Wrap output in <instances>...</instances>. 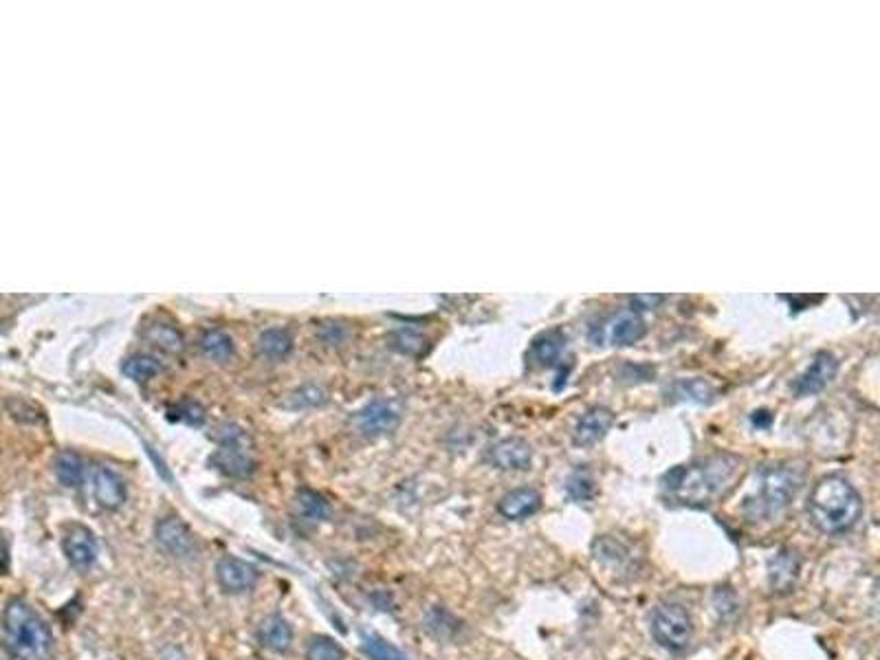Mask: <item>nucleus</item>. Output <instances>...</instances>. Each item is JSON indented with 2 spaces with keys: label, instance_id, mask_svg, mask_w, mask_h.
<instances>
[{
  "label": "nucleus",
  "instance_id": "obj_1",
  "mask_svg": "<svg viewBox=\"0 0 880 660\" xmlns=\"http://www.w3.org/2000/svg\"><path fill=\"white\" fill-rule=\"evenodd\" d=\"M742 475V461L731 453H715L692 464H681L663 478V489L672 500L687 506H709L733 489Z\"/></svg>",
  "mask_w": 880,
  "mask_h": 660
},
{
  "label": "nucleus",
  "instance_id": "obj_2",
  "mask_svg": "<svg viewBox=\"0 0 880 660\" xmlns=\"http://www.w3.org/2000/svg\"><path fill=\"white\" fill-rule=\"evenodd\" d=\"M810 522L825 535H843L858 524L863 498L854 484L841 475H825L814 484L808 498Z\"/></svg>",
  "mask_w": 880,
  "mask_h": 660
},
{
  "label": "nucleus",
  "instance_id": "obj_3",
  "mask_svg": "<svg viewBox=\"0 0 880 660\" xmlns=\"http://www.w3.org/2000/svg\"><path fill=\"white\" fill-rule=\"evenodd\" d=\"M3 645L14 660H49L54 634L27 601L12 599L3 612Z\"/></svg>",
  "mask_w": 880,
  "mask_h": 660
},
{
  "label": "nucleus",
  "instance_id": "obj_4",
  "mask_svg": "<svg viewBox=\"0 0 880 660\" xmlns=\"http://www.w3.org/2000/svg\"><path fill=\"white\" fill-rule=\"evenodd\" d=\"M804 484V469L797 464L782 462L766 467L760 473V489L755 498L746 500L744 513L751 522L773 520L788 509L797 491Z\"/></svg>",
  "mask_w": 880,
  "mask_h": 660
},
{
  "label": "nucleus",
  "instance_id": "obj_5",
  "mask_svg": "<svg viewBox=\"0 0 880 660\" xmlns=\"http://www.w3.org/2000/svg\"><path fill=\"white\" fill-rule=\"evenodd\" d=\"M653 641L667 652L681 654L693 641V619L683 604H661L652 614Z\"/></svg>",
  "mask_w": 880,
  "mask_h": 660
},
{
  "label": "nucleus",
  "instance_id": "obj_6",
  "mask_svg": "<svg viewBox=\"0 0 880 660\" xmlns=\"http://www.w3.org/2000/svg\"><path fill=\"white\" fill-rule=\"evenodd\" d=\"M403 403L399 399H377L355 416V430L363 436H383L399 427Z\"/></svg>",
  "mask_w": 880,
  "mask_h": 660
},
{
  "label": "nucleus",
  "instance_id": "obj_7",
  "mask_svg": "<svg viewBox=\"0 0 880 660\" xmlns=\"http://www.w3.org/2000/svg\"><path fill=\"white\" fill-rule=\"evenodd\" d=\"M155 542L172 559H187L197 553V537L181 517H163L157 522Z\"/></svg>",
  "mask_w": 880,
  "mask_h": 660
},
{
  "label": "nucleus",
  "instance_id": "obj_8",
  "mask_svg": "<svg viewBox=\"0 0 880 660\" xmlns=\"http://www.w3.org/2000/svg\"><path fill=\"white\" fill-rule=\"evenodd\" d=\"M62 548H65L68 564L76 570H88L99 557V543L95 540V533L82 524H71L66 528L65 537H62Z\"/></svg>",
  "mask_w": 880,
  "mask_h": 660
},
{
  "label": "nucleus",
  "instance_id": "obj_9",
  "mask_svg": "<svg viewBox=\"0 0 880 660\" xmlns=\"http://www.w3.org/2000/svg\"><path fill=\"white\" fill-rule=\"evenodd\" d=\"M801 574V554L794 548H779L768 562V588L773 594H790Z\"/></svg>",
  "mask_w": 880,
  "mask_h": 660
},
{
  "label": "nucleus",
  "instance_id": "obj_10",
  "mask_svg": "<svg viewBox=\"0 0 880 660\" xmlns=\"http://www.w3.org/2000/svg\"><path fill=\"white\" fill-rule=\"evenodd\" d=\"M216 581L228 594L249 593L258 584V570L249 562L238 557H220L216 564Z\"/></svg>",
  "mask_w": 880,
  "mask_h": 660
},
{
  "label": "nucleus",
  "instance_id": "obj_11",
  "mask_svg": "<svg viewBox=\"0 0 880 660\" xmlns=\"http://www.w3.org/2000/svg\"><path fill=\"white\" fill-rule=\"evenodd\" d=\"M487 461L502 472H524L533 462V449L521 438H504L489 447Z\"/></svg>",
  "mask_w": 880,
  "mask_h": 660
},
{
  "label": "nucleus",
  "instance_id": "obj_12",
  "mask_svg": "<svg viewBox=\"0 0 880 660\" xmlns=\"http://www.w3.org/2000/svg\"><path fill=\"white\" fill-rule=\"evenodd\" d=\"M836 370H839V361H836V357L827 350L819 352V355H814L813 363H810L808 370H805V372L801 374L797 381H794V385H793L794 394H797V396H813L816 392H821V390H824L825 385L836 377Z\"/></svg>",
  "mask_w": 880,
  "mask_h": 660
},
{
  "label": "nucleus",
  "instance_id": "obj_13",
  "mask_svg": "<svg viewBox=\"0 0 880 660\" xmlns=\"http://www.w3.org/2000/svg\"><path fill=\"white\" fill-rule=\"evenodd\" d=\"M251 442H228L216 449L212 464L231 478H249L256 472L254 458L249 456Z\"/></svg>",
  "mask_w": 880,
  "mask_h": 660
},
{
  "label": "nucleus",
  "instance_id": "obj_14",
  "mask_svg": "<svg viewBox=\"0 0 880 660\" xmlns=\"http://www.w3.org/2000/svg\"><path fill=\"white\" fill-rule=\"evenodd\" d=\"M93 493L97 504L106 511H119L128 498L124 480L106 467H97L93 472Z\"/></svg>",
  "mask_w": 880,
  "mask_h": 660
},
{
  "label": "nucleus",
  "instance_id": "obj_15",
  "mask_svg": "<svg viewBox=\"0 0 880 660\" xmlns=\"http://www.w3.org/2000/svg\"><path fill=\"white\" fill-rule=\"evenodd\" d=\"M612 422H614V414L608 408L588 410L586 414L579 419L577 427H574V445L579 447L597 445L601 438L608 434Z\"/></svg>",
  "mask_w": 880,
  "mask_h": 660
},
{
  "label": "nucleus",
  "instance_id": "obj_16",
  "mask_svg": "<svg viewBox=\"0 0 880 660\" xmlns=\"http://www.w3.org/2000/svg\"><path fill=\"white\" fill-rule=\"evenodd\" d=\"M540 509H541V495L531 487L509 491V493L498 502L500 515L515 522L535 515Z\"/></svg>",
  "mask_w": 880,
  "mask_h": 660
},
{
  "label": "nucleus",
  "instance_id": "obj_17",
  "mask_svg": "<svg viewBox=\"0 0 880 660\" xmlns=\"http://www.w3.org/2000/svg\"><path fill=\"white\" fill-rule=\"evenodd\" d=\"M258 636H260V643L267 649H271L276 654H284L288 652V647L293 643V627L282 614H268L258 625Z\"/></svg>",
  "mask_w": 880,
  "mask_h": 660
},
{
  "label": "nucleus",
  "instance_id": "obj_18",
  "mask_svg": "<svg viewBox=\"0 0 880 660\" xmlns=\"http://www.w3.org/2000/svg\"><path fill=\"white\" fill-rule=\"evenodd\" d=\"M645 335V321L634 310H623L608 324V340L614 346H634Z\"/></svg>",
  "mask_w": 880,
  "mask_h": 660
},
{
  "label": "nucleus",
  "instance_id": "obj_19",
  "mask_svg": "<svg viewBox=\"0 0 880 660\" xmlns=\"http://www.w3.org/2000/svg\"><path fill=\"white\" fill-rule=\"evenodd\" d=\"M594 562L603 564L608 568H623L632 559L630 546L614 535H601L592 542Z\"/></svg>",
  "mask_w": 880,
  "mask_h": 660
},
{
  "label": "nucleus",
  "instance_id": "obj_20",
  "mask_svg": "<svg viewBox=\"0 0 880 660\" xmlns=\"http://www.w3.org/2000/svg\"><path fill=\"white\" fill-rule=\"evenodd\" d=\"M667 396L672 401H687V403L707 405L715 399L713 385L704 379H681L667 390Z\"/></svg>",
  "mask_w": 880,
  "mask_h": 660
},
{
  "label": "nucleus",
  "instance_id": "obj_21",
  "mask_svg": "<svg viewBox=\"0 0 880 660\" xmlns=\"http://www.w3.org/2000/svg\"><path fill=\"white\" fill-rule=\"evenodd\" d=\"M563 350H566V337H563L560 330H551V332H544V335H540L533 341V346H531V357H533L540 366L551 368L560 363Z\"/></svg>",
  "mask_w": 880,
  "mask_h": 660
},
{
  "label": "nucleus",
  "instance_id": "obj_22",
  "mask_svg": "<svg viewBox=\"0 0 880 660\" xmlns=\"http://www.w3.org/2000/svg\"><path fill=\"white\" fill-rule=\"evenodd\" d=\"M293 504H295V511H298V515L309 522H326L330 517V513H333V511H330L329 500L310 489H299L298 493H295Z\"/></svg>",
  "mask_w": 880,
  "mask_h": 660
},
{
  "label": "nucleus",
  "instance_id": "obj_23",
  "mask_svg": "<svg viewBox=\"0 0 880 660\" xmlns=\"http://www.w3.org/2000/svg\"><path fill=\"white\" fill-rule=\"evenodd\" d=\"M56 475L68 489L80 487L84 480V461L76 452H60L56 458Z\"/></svg>",
  "mask_w": 880,
  "mask_h": 660
},
{
  "label": "nucleus",
  "instance_id": "obj_24",
  "mask_svg": "<svg viewBox=\"0 0 880 660\" xmlns=\"http://www.w3.org/2000/svg\"><path fill=\"white\" fill-rule=\"evenodd\" d=\"M200 348H203L205 355H207L216 363L229 361V359L234 357V350H236L234 340H231L228 332H223V330L205 332L203 340H200Z\"/></svg>",
  "mask_w": 880,
  "mask_h": 660
},
{
  "label": "nucleus",
  "instance_id": "obj_25",
  "mask_svg": "<svg viewBox=\"0 0 880 660\" xmlns=\"http://www.w3.org/2000/svg\"><path fill=\"white\" fill-rule=\"evenodd\" d=\"M293 350V337L284 329L265 330L260 337V352L273 361H280Z\"/></svg>",
  "mask_w": 880,
  "mask_h": 660
},
{
  "label": "nucleus",
  "instance_id": "obj_26",
  "mask_svg": "<svg viewBox=\"0 0 880 660\" xmlns=\"http://www.w3.org/2000/svg\"><path fill=\"white\" fill-rule=\"evenodd\" d=\"M346 649L330 636H315L309 641L307 660H346Z\"/></svg>",
  "mask_w": 880,
  "mask_h": 660
},
{
  "label": "nucleus",
  "instance_id": "obj_27",
  "mask_svg": "<svg viewBox=\"0 0 880 660\" xmlns=\"http://www.w3.org/2000/svg\"><path fill=\"white\" fill-rule=\"evenodd\" d=\"M147 337H150V341L155 346L170 352V355H177V352L183 350V335L170 324H155L147 330Z\"/></svg>",
  "mask_w": 880,
  "mask_h": 660
},
{
  "label": "nucleus",
  "instance_id": "obj_28",
  "mask_svg": "<svg viewBox=\"0 0 880 660\" xmlns=\"http://www.w3.org/2000/svg\"><path fill=\"white\" fill-rule=\"evenodd\" d=\"M363 649L372 660H410L403 652H399L397 647L389 645L381 636H374V634L363 636Z\"/></svg>",
  "mask_w": 880,
  "mask_h": 660
},
{
  "label": "nucleus",
  "instance_id": "obj_29",
  "mask_svg": "<svg viewBox=\"0 0 880 660\" xmlns=\"http://www.w3.org/2000/svg\"><path fill=\"white\" fill-rule=\"evenodd\" d=\"M159 361L152 357H133L124 363V374L128 379H135V381H147V379L157 377L159 374Z\"/></svg>",
  "mask_w": 880,
  "mask_h": 660
},
{
  "label": "nucleus",
  "instance_id": "obj_30",
  "mask_svg": "<svg viewBox=\"0 0 880 660\" xmlns=\"http://www.w3.org/2000/svg\"><path fill=\"white\" fill-rule=\"evenodd\" d=\"M566 491L572 500L586 502L590 498H594V493H597V487H594L592 475H590L586 469H577V472H574L571 478H568Z\"/></svg>",
  "mask_w": 880,
  "mask_h": 660
},
{
  "label": "nucleus",
  "instance_id": "obj_31",
  "mask_svg": "<svg viewBox=\"0 0 880 660\" xmlns=\"http://www.w3.org/2000/svg\"><path fill=\"white\" fill-rule=\"evenodd\" d=\"M713 605L715 612H718L720 619H731V616L737 614V596L731 588H718L713 594Z\"/></svg>",
  "mask_w": 880,
  "mask_h": 660
},
{
  "label": "nucleus",
  "instance_id": "obj_32",
  "mask_svg": "<svg viewBox=\"0 0 880 660\" xmlns=\"http://www.w3.org/2000/svg\"><path fill=\"white\" fill-rule=\"evenodd\" d=\"M326 401V392L319 390L318 385H307V388L298 390L291 394V408H318Z\"/></svg>",
  "mask_w": 880,
  "mask_h": 660
},
{
  "label": "nucleus",
  "instance_id": "obj_33",
  "mask_svg": "<svg viewBox=\"0 0 880 660\" xmlns=\"http://www.w3.org/2000/svg\"><path fill=\"white\" fill-rule=\"evenodd\" d=\"M318 337H319V341L324 343V346L339 348L341 343H346V340H348V329H346L344 324H337V321H330V324L319 326Z\"/></svg>",
  "mask_w": 880,
  "mask_h": 660
},
{
  "label": "nucleus",
  "instance_id": "obj_34",
  "mask_svg": "<svg viewBox=\"0 0 880 660\" xmlns=\"http://www.w3.org/2000/svg\"><path fill=\"white\" fill-rule=\"evenodd\" d=\"M425 340L414 330H400L394 335V348L400 352H408V355H419L423 350Z\"/></svg>",
  "mask_w": 880,
  "mask_h": 660
},
{
  "label": "nucleus",
  "instance_id": "obj_35",
  "mask_svg": "<svg viewBox=\"0 0 880 660\" xmlns=\"http://www.w3.org/2000/svg\"><path fill=\"white\" fill-rule=\"evenodd\" d=\"M174 411H181V416H177V419H181V421H186L187 425H200V422L205 421V410L200 408V405L197 403H183L181 408L178 410H174Z\"/></svg>",
  "mask_w": 880,
  "mask_h": 660
},
{
  "label": "nucleus",
  "instance_id": "obj_36",
  "mask_svg": "<svg viewBox=\"0 0 880 660\" xmlns=\"http://www.w3.org/2000/svg\"><path fill=\"white\" fill-rule=\"evenodd\" d=\"M665 295H634L632 298V306H636L639 310H653L665 302Z\"/></svg>",
  "mask_w": 880,
  "mask_h": 660
},
{
  "label": "nucleus",
  "instance_id": "obj_37",
  "mask_svg": "<svg viewBox=\"0 0 880 660\" xmlns=\"http://www.w3.org/2000/svg\"><path fill=\"white\" fill-rule=\"evenodd\" d=\"M751 422L755 427H768L773 422V414H771V411H766V410H760V411H755V414L751 416Z\"/></svg>",
  "mask_w": 880,
  "mask_h": 660
}]
</instances>
